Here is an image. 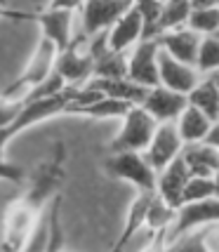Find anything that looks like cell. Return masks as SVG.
Listing matches in <instances>:
<instances>
[{
	"mask_svg": "<svg viewBox=\"0 0 219 252\" xmlns=\"http://www.w3.org/2000/svg\"><path fill=\"white\" fill-rule=\"evenodd\" d=\"M66 151L64 142H57L50 156L33 167L26 177V189L17 200H12L2 217L0 252H19L29 243L33 231L43 221L52 200L59 196V189L66 179Z\"/></svg>",
	"mask_w": 219,
	"mask_h": 252,
	"instance_id": "cell-1",
	"label": "cell"
},
{
	"mask_svg": "<svg viewBox=\"0 0 219 252\" xmlns=\"http://www.w3.org/2000/svg\"><path fill=\"white\" fill-rule=\"evenodd\" d=\"M80 92H83V88H66L64 92H59L55 97L26 101L24 109L19 111V116H17L10 125L0 127V160H5V149H7V144H10L19 132L29 130V127L47 121V118H55L59 113H68L71 106L78 101Z\"/></svg>",
	"mask_w": 219,
	"mask_h": 252,
	"instance_id": "cell-2",
	"label": "cell"
},
{
	"mask_svg": "<svg viewBox=\"0 0 219 252\" xmlns=\"http://www.w3.org/2000/svg\"><path fill=\"white\" fill-rule=\"evenodd\" d=\"M57 59H59V50L55 47V43L40 35L29 64L24 66V71L17 76V80H12L5 90H0V97L7 99V101H26V97L33 90L55 73Z\"/></svg>",
	"mask_w": 219,
	"mask_h": 252,
	"instance_id": "cell-3",
	"label": "cell"
},
{
	"mask_svg": "<svg viewBox=\"0 0 219 252\" xmlns=\"http://www.w3.org/2000/svg\"><path fill=\"white\" fill-rule=\"evenodd\" d=\"M156 130H158V123H156L142 106H134V109L123 118L121 132L109 142L106 151H109V156H113V154H144V151L149 149L151 139H154Z\"/></svg>",
	"mask_w": 219,
	"mask_h": 252,
	"instance_id": "cell-4",
	"label": "cell"
},
{
	"mask_svg": "<svg viewBox=\"0 0 219 252\" xmlns=\"http://www.w3.org/2000/svg\"><path fill=\"white\" fill-rule=\"evenodd\" d=\"M55 71L62 76L66 88H85L94 78V55L90 50V40L78 35L73 43L57 59Z\"/></svg>",
	"mask_w": 219,
	"mask_h": 252,
	"instance_id": "cell-5",
	"label": "cell"
},
{
	"mask_svg": "<svg viewBox=\"0 0 219 252\" xmlns=\"http://www.w3.org/2000/svg\"><path fill=\"white\" fill-rule=\"evenodd\" d=\"M83 2H52L45 5L35 12V22L40 26V35L52 40L55 47L59 50V55L68 50V45L73 43L71 38V29H73V14L80 12Z\"/></svg>",
	"mask_w": 219,
	"mask_h": 252,
	"instance_id": "cell-6",
	"label": "cell"
},
{
	"mask_svg": "<svg viewBox=\"0 0 219 252\" xmlns=\"http://www.w3.org/2000/svg\"><path fill=\"white\" fill-rule=\"evenodd\" d=\"M104 172L113 179H121L137 191H156L158 175L144 158V154H113L104 160Z\"/></svg>",
	"mask_w": 219,
	"mask_h": 252,
	"instance_id": "cell-7",
	"label": "cell"
},
{
	"mask_svg": "<svg viewBox=\"0 0 219 252\" xmlns=\"http://www.w3.org/2000/svg\"><path fill=\"white\" fill-rule=\"evenodd\" d=\"M132 2L125 0H90L80 5V19H83V38H97L109 33L116 22L130 10Z\"/></svg>",
	"mask_w": 219,
	"mask_h": 252,
	"instance_id": "cell-8",
	"label": "cell"
},
{
	"mask_svg": "<svg viewBox=\"0 0 219 252\" xmlns=\"http://www.w3.org/2000/svg\"><path fill=\"white\" fill-rule=\"evenodd\" d=\"M158 57H160L158 40H142L127 57V80L146 90L158 88L160 85Z\"/></svg>",
	"mask_w": 219,
	"mask_h": 252,
	"instance_id": "cell-9",
	"label": "cell"
},
{
	"mask_svg": "<svg viewBox=\"0 0 219 252\" xmlns=\"http://www.w3.org/2000/svg\"><path fill=\"white\" fill-rule=\"evenodd\" d=\"M182 149H184V142L179 137L177 123H165V125H158L149 149L144 151V158L149 160V165L158 175V172H163L167 165L175 163L177 158L182 156Z\"/></svg>",
	"mask_w": 219,
	"mask_h": 252,
	"instance_id": "cell-10",
	"label": "cell"
},
{
	"mask_svg": "<svg viewBox=\"0 0 219 252\" xmlns=\"http://www.w3.org/2000/svg\"><path fill=\"white\" fill-rule=\"evenodd\" d=\"M142 109L146 111L158 125L177 123L179 121V116L188 109V97L158 85V88L149 90V94H146V99H144Z\"/></svg>",
	"mask_w": 219,
	"mask_h": 252,
	"instance_id": "cell-11",
	"label": "cell"
},
{
	"mask_svg": "<svg viewBox=\"0 0 219 252\" xmlns=\"http://www.w3.org/2000/svg\"><path fill=\"white\" fill-rule=\"evenodd\" d=\"M109 50L113 52H132L137 45L142 43L144 38V22H142V14L137 10V5L132 2L130 10L123 14L121 19L116 22V26L109 31Z\"/></svg>",
	"mask_w": 219,
	"mask_h": 252,
	"instance_id": "cell-12",
	"label": "cell"
},
{
	"mask_svg": "<svg viewBox=\"0 0 219 252\" xmlns=\"http://www.w3.org/2000/svg\"><path fill=\"white\" fill-rule=\"evenodd\" d=\"M156 196H158L156 191H137V196H134L130 210H127L125 226H123V231L118 233V238H116V243L111 245L109 252H125L127 250L130 241L146 226V217H149V210L154 205Z\"/></svg>",
	"mask_w": 219,
	"mask_h": 252,
	"instance_id": "cell-13",
	"label": "cell"
},
{
	"mask_svg": "<svg viewBox=\"0 0 219 252\" xmlns=\"http://www.w3.org/2000/svg\"><path fill=\"white\" fill-rule=\"evenodd\" d=\"M158 71H160V88H167L172 92L187 94V97L203 78L193 66L177 62L170 55H165L163 50H160V57H158Z\"/></svg>",
	"mask_w": 219,
	"mask_h": 252,
	"instance_id": "cell-14",
	"label": "cell"
},
{
	"mask_svg": "<svg viewBox=\"0 0 219 252\" xmlns=\"http://www.w3.org/2000/svg\"><path fill=\"white\" fill-rule=\"evenodd\" d=\"M191 179L188 167L184 163V158L179 156L175 163H170L163 172H158V182H156V193L158 198L167 203L170 208L179 210L182 208V193L187 189V182Z\"/></svg>",
	"mask_w": 219,
	"mask_h": 252,
	"instance_id": "cell-15",
	"label": "cell"
},
{
	"mask_svg": "<svg viewBox=\"0 0 219 252\" xmlns=\"http://www.w3.org/2000/svg\"><path fill=\"white\" fill-rule=\"evenodd\" d=\"M200 43H203V35H198L191 29H179L175 33H167L163 38H158V45L165 55H170L172 59L182 62L187 66L198 64V52H200Z\"/></svg>",
	"mask_w": 219,
	"mask_h": 252,
	"instance_id": "cell-16",
	"label": "cell"
},
{
	"mask_svg": "<svg viewBox=\"0 0 219 252\" xmlns=\"http://www.w3.org/2000/svg\"><path fill=\"white\" fill-rule=\"evenodd\" d=\"M88 90L92 92H99L101 97H111V99H118V101H125L130 106H142L149 90L134 85L132 80L127 78H92L88 85Z\"/></svg>",
	"mask_w": 219,
	"mask_h": 252,
	"instance_id": "cell-17",
	"label": "cell"
},
{
	"mask_svg": "<svg viewBox=\"0 0 219 252\" xmlns=\"http://www.w3.org/2000/svg\"><path fill=\"white\" fill-rule=\"evenodd\" d=\"M182 158H184L191 177L212 179V177L219 172V151L212 149V146L205 142L187 144V146L182 149Z\"/></svg>",
	"mask_w": 219,
	"mask_h": 252,
	"instance_id": "cell-18",
	"label": "cell"
},
{
	"mask_svg": "<svg viewBox=\"0 0 219 252\" xmlns=\"http://www.w3.org/2000/svg\"><path fill=\"white\" fill-rule=\"evenodd\" d=\"M188 17H191V2L188 0H170V2H165L149 40H158V38H163L167 33L187 29Z\"/></svg>",
	"mask_w": 219,
	"mask_h": 252,
	"instance_id": "cell-19",
	"label": "cell"
},
{
	"mask_svg": "<svg viewBox=\"0 0 219 252\" xmlns=\"http://www.w3.org/2000/svg\"><path fill=\"white\" fill-rule=\"evenodd\" d=\"M188 106L200 111L212 123L219 121V90L208 76L200 78V83L188 92Z\"/></svg>",
	"mask_w": 219,
	"mask_h": 252,
	"instance_id": "cell-20",
	"label": "cell"
},
{
	"mask_svg": "<svg viewBox=\"0 0 219 252\" xmlns=\"http://www.w3.org/2000/svg\"><path fill=\"white\" fill-rule=\"evenodd\" d=\"M187 29L203 38L219 33V2H191V17Z\"/></svg>",
	"mask_w": 219,
	"mask_h": 252,
	"instance_id": "cell-21",
	"label": "cell"
},
{
	"mask_svg": "<svg viewBox=\"0 0 219 252\" xmlns=\"http://www.w3.org/2000/svg\"><path fill=\"white\" fill-rule=\"evenodd\" d=\"M210 127H212V121L205 118L200 111L191 109V106H188V109L179 116V121H177V130H179V137H182L184 146H187V144L205 142Z\"/></svg>",
	"mask_w": 219,
	"mask_h": 252,
	"instance_id": "cell-22",
	"label": "cell"
},
{
	"mask_svg": "<svg viewBox=\"0 0 219 252\" xmlns=\"http://www.w3.org/2000/svg\"><path fill=\"white\" fill-rule=\"evenodd\" d=\"M134 106L125 104V101H118V99L111 97H101L99 94L97 99H92L90 104L80 106L76 113H83V116H90V118H125Z\"/></svg>",
	"mask_w": 219,
	"mask_h": 252,
	"instance_id": "cell-23",
	"label": "cell"
},
{
	"mask_svg": "<svg viewBox=\"0 0 219 252\" xmlns=\"http://www.w3.org/2000/svg\"><path fill=\"white\" fill-rule=\"evenodd\" d=\"M47 221H50V238L45 252H64V226H62V193L52 200L47 210Z\"/></svg>",
	"mask_w": 219,
	"mask_h": 252,
	"instance_id": "cell-24",
	"label": "cell"
},
{
	"mask_svg": "<svg viewBox=\"0 0 219 252\" xmlns=\"http://www.w3.org/2000/svg\"><path fill=\"white\" fill-rule=\"evenodd\" d=\"M196 71L200 76H210V73H217L219 71V38H215V35L203 38L200 52H198Z\"/></svg>",
	"mask_w": 219,
	"mask_h": 252,
	"instance_id": "cell-25",
	"label": "cell"
},
{
	"mask_svg": "<svg viewBox=\"0 0 219 252\" xmlns=\"http://www.w3.org/2000/svg\"><path fill=\"white\" fill-rule=\"evenodd\" d=\"M212 226H203V229H196L182 236L179 241L170 243L167 245V252H210L208 248V233Z\"/></svg>",
	"mask_w": 219,
	"mask_h": 252,
	"instance_id": "cell-26",
	"label": "cell"
},
{
	"mask_svg": "<svg viewBox=\"0 0 219 252\" xmlns=\"http://www.w3.org/2000/svg\"><path fill=\"white\" fill-rule=\"evenodd\" d=\"M215 198V184L212 179H205V177H191L187 182V189L182 193V205H191V203H203V200H210Z\"/></svg>",
	"mask_w": 219,
	"mask_h": 252,
	"instance_id": "cell-27",
	"label": "cell"
},
{
	"mask_svg": "<svg viewBox=\"0 0 219 252\" xmlns=\"http://www.w3.org/2000/svg\"><path fill=\"white\" fill-rule=\"evenodd\" d=\"M134 5H137V10H139L142 22H144V38L142 40H149L156 22H158V17H160V12H163L165 2H160V0H137Z\"/></svg>",
	"mask_w": 219,
	"mask_h": 252,
	"instance_id": "cell-28",
	"label": "cell"
},
{
	"mask_svg": "<svg viewBox=\"0 0 219 252\" xmlns=\"http://www.w3.org/2000/svg\"><path fill=\"white\" fill-rule=\"evenodd\" d=\"M47 238H50V221H47V215H45L43 221L38 224V229L33 231V236L29 238V243H26L19 252H45Z\"/></svg>",
	"mask_w": 219,
	"mask_h": 252,
	"instance_id": "cell-29",
	"label": "cell"
},
{
	"mask_svg": "<svg viewBox=\"0 0 219 252\" xmlns=\"http://www.w3.org/2000/svg\"><path fill=\"white\" fill-rule=\"evenodd\" d=\"M29 172L24 170L22 165L7 163V160H0V182H12V184H24Z\"/></svg>",
	"mask_w": 219,
	"mask_h": 252,
	"instance_id": "cell-30",
	"label": "cell"
},
{
	"mask_svg": "<svg viewBox=\"0 0 219 252\" xmlns=\"http://www.w3.org/2000/svg\"><path fill=\"white\" fill-rule=\"evenodd\" d=\"M26 17H33V19H35V14H31V12L12 10L5 2H0V19H26Z\"/></svg>",
	"mask_w": 219,
	"mask_h": 252,
	"instance_id": "cell-31",
	"label": "cell"
},
{
	"mask_svg": "<svg viewBox=\"0 0 219 252\" xmlns=\"http://www.w3.org/2000/svg\"><path fill=\"white\" fill-rule=\"evenodd\" d=\"M205 144H210L212 149H217L219 151V121L212 123V127H210L208 137H205Z\"/></svg>",
	"mask_w": 219,
	"mask_h": 252,
	"instance_id": "cell-32",
	"label": "cell"
},
{
	"mask_svg": "<svg viewBox=\"0 0 219 252\" xmlns=\"http://www.w3.org/2000/svg\"><path fill=\"white\" fill-rule=\"evenodd\" d=\"M212 184H215V198H219V172L212 177Z\"/></svg>",
	"mask_w": 219,
	"mask_h": 252,
	"instance_id": "cell-33",
	"label": "cell"
},
{
	"mask_svg": "<svg viewBox=\"0 0 219 252\" xmlns=\"http://www.w3.org/2000/svg\"><path fill=\"white\" fill-rule=\"evenodd\" d=\"M210 80H212V83H215V88H217L219 90V71H217V73H210Z\"/></svg>",
	"mask_w": 219,
	"mask_h": 252,
	"instance_id": "cell-34",
	"label": "cell"
},
{
	"mask_svg": "<svg viewBox=\"0 0 219 252\" xmlns=\"http://www.w3.org/2000/svg\"><path fill=\"white\" fill-rule=\"evenodd\" d=\"M215 38H219V33H217V35H215Z\"/></svg>",
	"mask_w": 219,
	"mask_h": 252,
	"instance_id": "cell-35",
	"label": "cell"
},
{
	"mask_svg": "<svg viewBox=\"0 0 219 252\" xmlns=\"http://www.w3.org/2000/svg\"><path fill=\"white\" fill-rule=\"evenodd\" d=\"M64 252H66V250H64Z\"/></svg>",
	"mask_w": 219,
	"mask_h": 252,
	"instance_id": "cell-36",
	"label": "cell"
}]
</instances>
